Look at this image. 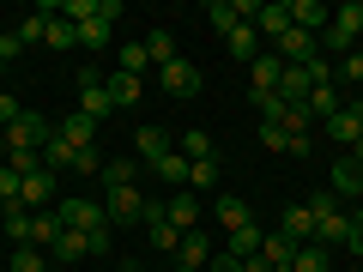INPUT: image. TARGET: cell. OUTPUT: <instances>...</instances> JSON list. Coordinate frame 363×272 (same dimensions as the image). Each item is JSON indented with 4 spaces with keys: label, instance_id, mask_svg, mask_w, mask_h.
<instances>
[{
    "label": "cell",
    "instance_id": "6da1fadb",
    "mask_svg": "<svg viewBox=\"0 0 363 272\" xmlns=\"http://www.w3.org/2000/svg\"><path fill=\"white\" fill-rule=\"evenodd\" d=\"M357 42H363V0H345V6H333V25L321 30V55L327 61H345Z\"/></svg>",
    "mask_w": 363,
    "mask_h": 272
},
{
    "label": "cell",
    "instance_id": "7a4b0ae2",
    "mask_svg": "<svg viewBox=\"0 0 363 272\" xmlns=\"http://www.w3.org/2000/svg\"><path fill=\"white\" fill-rule=\"evenodd\" d=\"M309 212H315V242H321V248H333V242L345 248V242H351V212L339 206V200L327 194V188L309 200Z\"/></svg>",
    "mask_w": 363,
    "mask_h": 272
},
{
    "label": "cell",
    "instance_id": "3957f363",
    "mask_svg": "<svg viewBox=\"0 0 363 272\" xmlns=\"http://www.w3.org/2000/svg\"><path fill=\"white\" fill-rule=\"evenodd\" d=\"M0 140H6V152H43V145L55 140V121H49V115H30V109H25L13 128H0Z\"/></svg>",
    "mask_w": 363,
    "mask_h": 272
},
{
    "label": "cell",
    "instance_id": "277c9868",
    "mask_svg": "<svg viewBox=\"0 0 363 272\" xmlns=\"http://www.w3.org/2000/svg\"><path fill=\"white\" fill-rule=\"evenodd\" d=\"M79 109L91 121L116 115V103H109V67H79Z\"/></svg>",
    "mask_w": 363,
    "mask_h": 272
},
{
    "label": "cell",
    "instance_id": "5b68a950",
    "mask_svg": "<svg viewBox=\"0 0 363 272\" xmlns=\"http://www.w3.org/2000/svg\"><path fill=\"white\" fill-rule=\"evenodd\" d=\"M55 218L67 224V230H109V212H104V200H61L55 206Z\"/></svg>",
    "mask_w": 363,
    "mask_h": 272
},
{
    "label": "cell",
    "instance_id": "8992f818",
    "mask_svg": "<svg viewBox=\"0 0 363 272\" xmlns=\"http://www.w3.org/2000/svg\"><path fill=\"white\" fill-rule=\"evenodd\" d=\"M104 212H109V230L116 224H145V194L140 188H104Z\"/></svg>",
    "mask_w": 363,
    "mask_h": 272
},
{
    "label": "cell",
    "instance_id": "52a82bcc",
    "mask_svg": "<svg viewBox=\"0 0 363 272\" xmlns=\"http://www.w3.org/2000/svg\"><path fill=\"white\" fill-rule=\"evenodd\" d=\"M157 79H164V91L169 97H200V85H206V79H200V67L194 61H169V67H157Z\"/></svg>",
    "mask_w": 363,
    "mask_h": 272
},
{
    "label": "cell",
    "instance_id": "ba28073f",
    "mask_svg": "<svg viewBox=\"0 0 363 272\" xmlns=\"http://www.w3.org/2000/svg\"><path fill=\"white\" fill-rule=\"evenodd\" d=\"M272 55H279L285 67H303V61H315V55H321V37H309V30H297V25H291L285 37L272 42Z\"/></svg>",
    "mask_w": 363,
    "mask_h": 272
},
{
    "label": "cell",
    "instance_id": "9c48e42d",
    "mask_svg": "<svg viewBox=\"0 0 363 272\" xmlns=\"http://www.w3.org/2000/svg\"><path fill=\"white\" fill-rule=\"evenodd\" d=\"M200 212H206V206H200V194H188V188H176V194L164 200V218L176 224V236H188V230H200Z\"/></svg>",
    "mask_w": 363,
    "mask_h": 272
},
{
    "label": "cell",
    "instance_id": "30bf717a",
    "mask_svg": "<svg viewBox=\"0 0 363 272\" xmlns=\"http://www.w3.org/2000/svg\"><path fill=\"white\" fill-rule=\"evenodd\" d=\"M327 194H333V200H363V164L339 157V164L327 169Z\"/></svg>",
    "mask_w": 363,
    "mask_h": 272
},
{
    "label": "cell",
    "instance_id": "8fae6325",
    "mask_svg": "<svg viewBox=\"0 0 363 272\" xmlns=\"http://www.w3.org/2000/svg\"><path fill=\"white\" fill-rule=\"evenodd\" d=\"M145 242H152L157 254H176V242H182L176 224L164 218V206H157V200H145Z\"/></svg>",
    "mask_w": 363,
    "mask_h": 272
},
{
    "label": "cell",
    "instance_id": "7c38bea8",
    "mask_svg": "<svg viewBox=\"0 0 363 272\" xmlns=\"http://www.w3.org/2000/svg\"><path fill=\"white\" fill-rule=\"evenodd\" d=\"M279 236H285V242H315V212H309V200H303V206H285L279 212Z\"/></svg>",
    "mask_w": 363,
    "mask_h": 272
},
{
    "label": "cell",
    "instance_id": "4fadbf2b",
    "mask_svg": "<svg viewBox=\"0 0 363 272\" xmlns=\"http://www.w3.org/2000/svg\"><path fill=\"white\" fill-rule=\"evenodd\" d=\"M279 79H285V61H279V55H260V61L248 67V97H272Z\"/></svg>",
    "mask_w": 363,
    "mask_h": 272
},
{
    "label": "cell",
    "instance_id": "5bb4252c",
    "mask_svg": "<svg viewBox=\"0 0 363 272\" xmlns=\"http://www.w3.org/2000/svg\"><path fill=\"white\" fill-rule=\"evenodd\" d=\"M18 206H25V212L55 206V176H49V169H37V176H25V181H18Z\"/></svg>",
    "mask_w": 363,
    "mask_h": 272
},
{
    "label": "cell",
    "instance_id": "9a60e30c",
    "mask_svg": "<svg viewBox=\"0 0 363 272\" xmlns=\"http://www.w3.org/2000/svg\"><path fill=\"white\" fill-rule=\"evenodd\" d=\"M212 218H218V230L230 236V230H242V224H255V212H248L242 194H218L212 200Z\"/></svg>",
    "mask_w": 363,
    "mask_h": 272
},
{
    "label": "cell",
    "instance_id": "2e32d148",
    "mask_svg": "<svg viewBox=\"0 0 363 272\" xmlns=\"http://www.w3.org/2000/svg\"><path fill=\"white\" fill-rule=\"evenodd\" d=\"M55 133H61V140L73 145V152H85V145H97V121H91L85 109H79V115H61V121H55Z\"/></svg>",
    "mask_w": 363,
    "mask_h": 272
},
{
    "label": "cell",
    "instance_id": "e0dca14e",
    "mask_svg": "<svg viewBox=\"0 0 363 272\" xmlns=\"http://www.w3.org/2000/svg\"><path fill=\"white\" fill-rule=\"evenodd\" d=\"M255 30L279 42V37L291 30V0H260V18H255Z\"/></svg>",
    "mask_w": 363,
    "mask_h": 272
},
{
    "label": "cell",
    "instance_id": "ac0fdd59",
    "mask_svg": "<svg viewBox=\"0 0 363 272\" xmlns=\"http://www.w3.org/2000/svg\"><path fill=\"white\" fill-rule=\"evenodd\" d=\"M291 25H297V30H309V37H321V30L333 25V13H327L321 0H291Z\"/></svg>",
    "mask_w": 363,
    "mask_h": 272
},
{
    "label": "cell",
    "instance_id": "d6986e66",
    "mask_svg": "<svg viewBox=\"0 0 363 272\" xmlns=\"http://www.w3.org/2000/svg\"><path fill=\"white\" fill-rule=\"evenodd\" d=\"M169 152H176V145H169L164 128H140L133 133V157H140V164H157V157H169Z\"/></svg>",
    "mask_w": 363,
    "mask_h": 272
},
{
    "label": "cell",
    "instance_id": "ffe728a7",
    "mask_svg": "<svg viewBox=\"0 0 363 272\" xmlns=\"http://www.w3.org/2000/svg\"><path fill=\"white\" fill-rule=\"evenodd\" d=\"M224 49H230V61L255 67V61H260V30H255V25H236L230 37H224Z\"/></svg>",
    "mask_w": 363,
    "mask_h": 272
},
{
    "label": "cell",
    "instance_id": "44dd1931",
    "mask_svg": "<svg viewBox=\"0 0 363 272\" xmlns=\"http://www.w3.org/2000/svg\"><path fill=\"white\" fill-rule=\"evenodd\" d=\"M61 236H67V224L55 218V212H30V248H43V254H49Z\"/></svg>",
    "mask_w": 363,
    "mask_h": 272
},
{
    "label": "cell",
    "instance_id": "7402d4cb",
    "mask_svg": "<svg viewBox=\"0 0 363 272\" xmlns=\"http://www.w3.org/2000/svg\"><path fill=\"white\" fill-rule=\"evenodd\" d=\"M176 254H182V266H212V236L206 230H188V236H182V242H176Z\"/></svg>",
    "mask_w": 363,
    "mask_h": 272
},
{
    "label": "cell",
    "instance_id": "603a6c76",
    "mask_svg": "<svg viewBox=\"0 0 363 272\" xmlns=\"http://www.w3.org/2000/svg\"><path fill=\"white\" fill-rule=\"evenodd\" d=\"M309 91H315L309 67H285V79H279V103H309Z\"/></svg>",
    "mask_w": 363,
    "mask_h": 272
},
{
    "label": "cell",
    "instance_id": "cb8c5ba5",
    "mask_svg": "<svg viewBox=\"0 0 363 272\" xmlns=\"http://www.w3.org/2000/svg\"><path fill=\"white\" fill-rule=\"evenodd\" d=\"M260 242H267V236H260L255 224H242V230L224 236V254H230V260H255V254H260Z\"/></svg>",
    "mask_w": 363,
    "mask_h": 272
},
{
    "label": "cell",
    "instance_id": "d4e9b609",
    "mask_svg": "<svg viewBox=\"0 0 363 272\" xmlns=\"http://www.w3.org/2000/svg\"><path fill=\"white\" fill-rule=\"evenodd\" d=\"M140 79H133V73H116V67H109V103H116V109H133V103H140Z\"/></svg>",
    "mask_w": 363,
    "mask_h": 272
},
{
    "label": "cell",
    "instance_id": "484cf974",
    "mask_svg": "<svg viewBox=\"0 0 363 272\" xmlns=\"http://www.w3.org/2000/svg\"><path fill=\"white\" fill-rule=\"evenodd\" d=\"M303 109H309V121H327V115H339V109H345V103H339V85H315Z\"/></svg>",
    "mask_w": 363,
    "mask_h": 272
},
{
    "label": "cell",
    "instance_id": "4316f807",
    "mask_svg": "<svg viewBox=\"0 0 363 272\" xmlns=\"http://www.w3.org/2000/svg\"><path fill=\"white\" fill-rule=\"evenodd\" d=\"M176 152L188 157V164H206V157H218V152H212V133H206V128H188V133H182V145H176Z\"/></svg>",
    "mask_w": 363,
    "mask_h": 272
},
{
    "label": "cell",
    "instance_id": "83f0119b",
    "mask_svg": "<svg viewBox=\"0 0 363 272\" xmlns=\"http://www.w3.org/2000/svg\"><path fill=\"white\" fill-rule=\"evenodd\" d=\"M145 55H152V67H169V61H176V37H169L164 25L145 30Z\"/></svg>",
    "mask_w": 363,
    "mask_h": 272
},
{
    "label": "cell",
    "instance_id": "f1b7e54d",
    "mask_svg": "<svg viewBox=\"0 0 363 272\" xmlns=\"http://www.w3.org/2000/svg\"><path fill=\"white\" fill-rule=\"evenodd\" d=\"M145 67H152V55H145V42H121V49H116V73H133V79H140Z\"/></svg>",
    "mask_w": 363,
    "mask_h": 272
},
{
    "label": "cell",
    "instance_id": "f546056e",
    "mask_svg": "<svg viewBox=\"0 0 363 272\" xmlns=\"http://www.w3.org/2000/svg\"><path fill=\"white\" fill-rule=\"evenodd\" d=\"M73 164H79V152H73V145L61 140V133H55V140L43 145V169H49V176H55V169H73Z\"/></svg>",
    "mask_w": 363,
    "mask_h": 272
},
{
    "label": "cell",
    "instance_id": "4dcf8cb0",
    "mask_svg": "<svg viewBox=\"0 0 363 272\" xmlns=\"http://www.w3.org/2000/svg\"><path fill=\"white\" fill-rule=\"evenodd\" d=\"M218 188V157H206V164H188V194H212Z\"/></svg>",
    "mask_w": 363,
    "mask_h": 272
},
{
    "label": "cell",
    "instance_id": "1f68e13d",
    "mask_svg": "<svg viewBox=\"0 0 363 272\" xmlns=\"http://www.w3.org/2000/svg\"><path fill=\"white\" fill-rule=\"evenodd\" d=\"M260 260H267V266H291V260H297V242H285V236L272 230L267 242H260Z\"/></svg>",
    "mask_w": 363,
    "mask_h": 272
},
{
    "label": "cell",
    "instance_id": "d6a6232c",
    "mask_svg": "<svg viewBox=\"0 0 363 272\" xmlns=\"http://www.w3.org/2000/svg\"><path fill=\"white\" fill-rule=\"evenodd\" d=\"M357 115H351V109H339V115H327V140H339V145H345V152H351V140H357Z\"/></svg>",
    "mask_w": 363,
    "mask_h": 272
},
{
    "label": "cell",
    "instance_id": "836d02e7",
    "mask_svg": "<svg viewBox=\"0 0 363 272\" xmlns=\"http://www.w3.org/2000/svg\"><path fill=\"white\" fill-rule=\"evenodd\" d=\"M0 224H6V236H13L18 248H30V212L25 206H6V212H0Z\"/></svg>",
    "mask_w": 363,
    "mask_h": 272
},
{
    "label": "cell",
    "instance_id": "e575fe53",
    "mask_svg": "<svg viewBox=\"0 0 363 272\" xmlns=\"http://www.w3.org/2000/svg\"><path fill=\"white\" fill-rule=\"evenodd\" d=\"M152 169H157V176L169 181V188H188V157H182V152H169V157H157Z\"/></svg>",
    "mask_w": 363,
    "mask_h": 272
},
{
    "label": "cell",
    "instance_id": "d590c367",
    "mask_svg": "<svg viewBox=\"0 0 363 272\" xmlns=\"http://www.w3.org/2000/svg\"><path fill=\"white\" fill-rule=\"evenodd\" d=\"M291 272H327V248L321 242H303L297 260H291Z\"/></svg>",
    "mask_w": 363,
    "mask_h": 272
},
{
    "label": "cell",
    "instance_id": "8d00e7d4",
    "mask_svg": "<svg viewBox=\"0 0 363 272\" xmlns=\"http://www.w3.org/2000/svg\"><path fill=\"white\" fill-rule=\"evenodd\" d=\"M79 30V49H109V25L104 18H85V25H73Z\"/></svg>",
    "mask_w": 363,
    "mask_h": 272
},
{
    "label": "cell",
    "instance_id": "74e56055",
    "mask_svg": "<svg viewBox=\"0 0 363 272\" xmlns=\"http://www.w3.org/2000/svg\"><path fill=\"white\" fill-rule=\"evenodd\" d=\"M104 188H133V157H104Z\"/></svg>",
    "mask_w": 363,
    "mask_h": 272
},
{
    "label": "cell",
    "instance_id": "f35d334b",
    "mask_svg": "<svg viewBox=\"0 0 363 272\" xmlns=\"http://www.w3.org/2000/svg\"><path fill=\"white\" fill-rule=\"evenodd\" d=\"M18 181H25V176H18L13 164H0V212H6V206H18Z\"/></svg>",
    "mask_w": 363,
    "mask_h": 272
},
{
    "label": "cell",
    "instance_id": "ab89813d",
    "mask_svg": "<svg viewBox=\"0 0 363 272\" xmlns=\"http://www.w3.org/2000/svg\"><path fill=\"white\" fill-rule=\"evenodd\" d=\"M206 18H212V30H218V37H230V30H236V13H230V0H212V6H206Z\"/></svg>",
    "mask_w": 363,
    "mask_h": 272
},
{
    "label": "cell",
    "instance_id": "60d3db41",
    "mask_svg": "<svg viewBox=\"0 0 363 272\" xmlns=\"http://www.w3.org/2000/svg\"><path fill=\"white\" fill-rule=\"evenodd\" d=\"M13 272H49L43 248H13Z\"/></svg>",
    "mask_w": 363,
    "mask_h": 272
},
{
    "label": "cell",
    "instance_id": "b9f144b4",
    "mask_svg": "<svg viewBox=\"0 0 363 272\" xmlns=\"http://www.w3.org/2000/svg\"><path fill=\"white\" fill-rule=\"evenodd\" d=\"M260 145H267V152H291V133L279 128V121H260Z\"/></svg>",
    "mask_w": 363,
    "mask_h": 272
},
{
    "label": "cell",
    "instance_id": "7bdbcfd3",
    "mask_svg": "<svg viewBox=\"0 0 363 272\" xmlns=\"http://www.w3.org/2000/svg\"><path fill=\"white\" fill-rule=\"evenodd\" d=\"M333 73H339V79H363V49H351L345 61H333Z\"/></svg>",
    "mask_w": 363,
    "mask_h": 272
},
{
    "label": "cell",
    "instance_id": "ee69618b",
    "mask_svg": "<svg viewBox=\"0 0 363 272\" xmlns=\"http://www.w3.org/2000/svg\"><path fill=\"white\" fill-rule=\"evenodd\" d=\"M43 25H49V18H43V13H30L25 25H18V42H43Z\"/></svg>",
    "mask_w": 363,
    "mask_h": 272
},
{
    "label": "cell",
    "instance_id": "f6af8a7d",
    "mask_svg": "<svg viewBox=\"0 0 363 272\" xmlns=\"http://www.w3.org/2000/svg\"><path fill=\"white\" fill-rule=\"evenodd\" d=\"M13 169H18V176H37V169H43V152H13Z\"/></svg>",
    "mask_w": 363,
    "mask_h": 272
},
{
    "label": "cell",
    "instance_id": "bcb514c9",
    "mask_svg": "<svg viewBox=\"0 0 363 272\" xmlns=\"http://www.w3.org/2000/svg\"><path fill=\"white\" fill-rule=\"evenodd\" d=\"M25 55V42H18V30H0V61H18Z\"/></svg>",
    "mask_w": 363,
    "mask_h": 272
},
{
    "label": "cell",
    "instance_id": "7dc6e473",
    "mask_svg": "<svg viewBox=\"0 0 363 272\" xmlns=\"http://www.w3.org/2000/svg\"><path fill=\"white\" fill-rule=\"evenodd\" d=\"M18 115H25V109H18V97H6V91H0V128H13Z\"/></svg>",
    "mask_w": 363,
    "mask_h": 272
},
{
    "label": "cell",
    "instance_id": "c3c4849f",
    "mask_svg": "<svg viewBox=\"0 0 363 272\" xmlns=\"http://www.w3.org/2000/svg\"><path fill=\"white\" fill-rule=\"evenodd\" d=\"M309 152H315V140H309V133H291V152H285V157H309Z\"/></svg>",
    "mask_w": 363,
    "mask_h": 272
},
{
    "label": "cell",
    "instance_id": "681fc988",
    "mask_svg": "<svg viewBox=\"0 0 363 272\" xmlns=\"http://www.w3.org/2000/svg\"><path fill=\"white\" fill-rule=\"evenodd\" d=\"M345 157H351V164H363V133H357V140H351V152H345Z\"/></svg>",
    "mask_w": 363,
    "mask_h": 272
},
{
    "label": "cell",
    "instance_id": "f907efd6",
    "mask_svg": "<svg viewBox=\"0 0 363 272\" xmlns=\"http://www.w3.org/2000/svg\"><path fill=\"white\" fill-rule=\"evenodd\" d=\"M351 224H357V230H363V200H357V206H351Z\"/></svg>",
    "mask_w": 363,
    "mask_h": 272
},
{
    "label": "cell",
    "instance_id": "816d5d0a",
    "mask_svg": "<svg viewBox=\"0 0 363 272\" xmlns=\"http://www.w3.org/2000/svg\"><path fill=\"white\" fill-rule=\"evenodd\" d=\"M351 115H357V128H363V103H351Z\"/></svg>",
    "mask_w": 363,
    "mask_h": 272
},
{
    "label": "cell",
    "instance_id": "f5cc1de1",
    "mask_svg": "<svg viewBox=\"0 0 363 272\" xmlns=\"http://www.w3.org/2000/svg\"><path fill=\"white\" fill-rule=\"evenodd\" d=\"M128 272H157V266H128Z\"/></svg>",
    "mask_w": 363,
    "mask_h": 272
},
{
    "label": "cell",
    "instance_id": "db71d44e",
    "mask_svg": "<svg viewBox=\"0 0 363 272\" xmlns=\"http://www.w3.org/2000/svg\"><path fill=\"white\" fill-rule=\"evenodd\" d=\"M176 272H194V266H176Z\"/></svg>",
    "mask_w": 363,
    "mask_h": 272
},
{
    "label": "cell",
    "instance_id": "11a10c76",
    "mask_svg": "<svg viewBox=\"0 0 363 272\" xmlns=\"http://www.w3.org/2000/svg\"><path fill=\"white\" fill-rule=\"evenodd\" d=\"M357 49H363V42H357Z\"/></svg>",
    "mask_w": 363,
    "mask_h": 272
}]
</instances>
